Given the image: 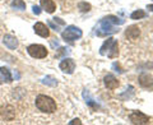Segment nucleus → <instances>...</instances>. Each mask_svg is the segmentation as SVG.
Wrapping results in <instances>:
<instances>
[{"label": "nucleus", "mask_w": 153, "mask_h": 125, "mask_svg": "<svg viewBox=\"0 0 153 125\" xmlns=\"http://www.w3.org/2000/svg\"><path fill=\"white\" fill-rule=\"evenodd\" d=\"M36 107L42 112L51 114L56 111V102L51 97H49V96L40 94L36 98Z\"/></svg>", "instance_id": "f257e3e1"}, {"label": "nucleus", "mask_w": 153, "mask_h": 125, "mask_svg": "<svg viewBox=\"0 0 153 125\" xmlns=\"http://www.w3.org/2000/svg\"><path fill=\"white\" fill-rule=\"evenodd\" d=\"M100 54L101 55H107L108 57H116L119 54V45H117V41L115 38H107L106 41L103 42V45L101 46L100 49Z\"/></svg>", "instance_id": "f03ea898"}, {"label": "nucleus", "mask_w": 153, "mask_h": 125, "mask_svg": "<svg viewBox=\"0 0 153 125\" xmlns=\"http://www.w3.org/2000/svg\"><path fill=\"white\" fill-rule=\"evenodd\" d=\"M119 30L114 25H111L110 22H107L106 19H101L98 22V26L96 27V35L102 37V36H107V35H112V33H116Z\"/></svg>", "instance_id": "7ed1b4c3"}, {"label": "nucleus", "mask_w": 153, "mask_h": 125, "mask_svg": "<svg viewBox=\"0 0 153 125\" xmlns=\"http://www.w3.org/2000/svg\"><path fill=\"white\" fill-rule=\"evenodd\" d=\"M82 30L75 26H69L66 27V30L61 33V37H63L64 41H68V42H71V41H75L78 38L82 37Z\"/></svg>", "instance_id": "20e7f679"}, {"label": "nucleus", "mask_w": 153, "mask_h": 125, "mask_svg": "<svg viewBox=\"0 0 153 125\" xmlns=\"http://www.w3.org/2000/svg\"><path fill=\"white\" fill-rule=\"evenodd\" d=\"M27 52L35 59H44L47 56V50L42 45H31L27 47Z\"/></svg>", "instance_id": "39448f33"}, {"label": "nucleus", "mask_w": 153, "mask_h": 125, "mask_svg": "<svg viewBox=\"0 0 153 125\" xmlns=\"http://www.w3.org/2000/svg\"><path fill=\"white\" fill-rule=\"evenodd\" d=\"M129 119H130V121L133 124H138V125H143V124L149 123V118H148L147 115H144L143 112H140V111H134L133 114H130Z\"/></svg>", "instance_id": "423d86ee"}, {"label": "nucleus", "mask_w": 153, "mask_h": 125, "mask_svg": "<svg viewBox=\"0 0 153 125\" xmlns=\"http://www.w3.org/2000/svg\"><path fill=\"white\" fill-rule=\"evenodd\" d=\"M0 116L4 120H7V121H10V120L16 118V110L10 105H5V106L0 107Z\"/></svg>", "instance_id": "0eeeda50"}, {"label": "nucleus", "mask_w": 153, "mask_h": 125, "mask_svg": "<svg viewBox=\"0 0 153 125\" xmlns=\"http://www.w3.org/2000/svg\"><path fill=\"white\" fill-rule=\"evenodd\" d=\"M60 69L64 71V73H68V74H71L75 69V62L73 59L70 57H64V60L60 62Z\"/></svg>", "instance_id": "6e6552de"}, {"label": "nucleus", "mask_w": 153, "mask_h": 125, "mask_svg": "<svg viewBox=\"0 0 153 125\" xmlns=\"http://www.w3.org/2000/svg\"><path fill=\"white\" fill-rule=\"evenodd\" d=\"M33 30H35V32L37 33L38 36H41V37H49L50 36V31H49V28L46 27V25H44V23H41V22H38L35 25V27H33Z\"/></svg>", "instance_id": "1a4fd4ad"}, {"label": "nucleus", "mask_w": 153, "mask_h": 125, "mask_svg": "<svg viewBox=\"0 0 153 125\" xmlns=\"http://www.w3.org/2000/svg\"><path fill=\"white\" fill-rule=\"evenodd\" d=\"M103 83H105V86L108 88V89H115V88H117L119 87V80L115 78V77L112 75V74H107L106 77L103 78Z\"/></svg>", "instance_id": "9d476101"}, {"label": "nucleus", "mask_w": 153, "mask_h": 125, "mask_svg": "<svg viewBox=\"0 0 153 125\" xmlns=\"http://www.w3.org/2000/svg\"><path fill=\"white\" fill-rule=\"evenodd\" d=\"M3 42H4V45H5L8 49H10V50H14V49H17L18 47V40L12 35H5L4 36Z\"/></svg>", "instance_id": "9b49d317"}, {"label": "nucleus", "mask_w": 153, "mask_h": 125, "mask_svg": "<svg viewBox=\"0 0 153 125\" xmlns=\"http://www.w3.org/2000/svg\"><path fill=\"white\" fill-rule=\"evenodd\" d=\"M3 82H7V83L13 82L10 70H9L7 66H1V68H0V83H3Z\"/></svg>", "instance_id": "f8f14e48"}, {"label": "nucleus", "mask_w": 153, "mask_h": 125, "mask_svg": "<svg viewBox=\"0 0 153 125\" xmlns=\"http://www.w3.org/2000/svg\"><path fill=\"white\" fill-rule=\"evenodd\" d=\"M139 84L142 87H151L153 86V77L148 73H144V74H140L139 77Z\"/></svg>", "instance_id": "ddd939ff"}, {"label": "nucleus", "mask_w": 153, "mask_h": 125, "mask_svg": "<svg viewBox=\"0 0 153 125\" xmlns=\"http://www.w3.org/2000/svg\"><path fill=\"white\" fill-rule=\"evenodd\" d=\"M125 35H126L128 38H130V40H135V38L139 37L140 30H139V28H138L137 26H130V27H128Z\"/></svg>", "instance_id": "4468645a"}, {"label": "nucleus", "mask_w": 153, "mask_h": 125, "mask_svg": "<svg viewBox=\"0 0 153 125\" xmlns=\"http://www.w3.org/2000/svg\"><path fill=\"white\" fill-rule=\"evenodd\" d=\"M41 7L44 8L47 13H54L56 9V5L52 0H41Z\"/></svg>", "instance_id": "2eb2a0df"}, {"label": "nucleus", "mask_w": 153, "mask_h": 125, "mask_svg": "<svg viewBox=\"0 0 153 125\" xmlns=\"http://www.w3.org/2000/svg\"><path fill=\"white\" fill-rule=\"evenodd\" d=\"M103 19H106L107 22H110V23H111V25H114V26H120V25H124V23H125V21H124V19L119 18V17H116V16H107V17H105Z\"/></svg>", "instance_id": "dca6fc26"}, {"label": "nucleus", "mask_w": 153, "mask_h": 125, "mask_svg": "<svg viewBox=\"0 0 153 125\" xmlns=\"http://www.w3.org/2000/svg\"><path fill=\"white\" fill-rule=\"evenodd\" d=\"M41 82L44 84H46V86H50V87H56V86H57V80L54 78V77H51V75H46L45 78L41 79Z\"/></svg>", "instance_id": "f3484780"}, {"label": "nucleus", "mask_w": 153, "mask_h": 125, "mask_svg": "<svg viewBox=\"0 0 153 125\" xmlns=\"http://www.w3.org/2000/svg\"><path fill=\"white\" fill-rule=\"evenodd\" d=\"M83 97H84V100H85V102H87L88 106H91V107H98V103L94 102V100L91 97L87 91H84V92H83Z\"/></svg>", "instance_id": "a211bd4d"}, {"label": "nucleus", "mask_w": 153, "mask_h": 125, "mask_svg": "<svg viewBox=\"0 0 153 125\" xmlns=\"http://www.w3.org/2000/svg\"><path fill=\"white\" fill-rule=\"evenodd\" d=\"M12 7L18 10H25L26 9V3L23 0H13L12 1Z\"/></svg>", "instance_id": "6ab92c4d"}, {"label": "nucleus", "mask_w": 153, "mask_h": 125, "mask_svg": "<svg viewBox=\"0 0 153 125\" xmlns=\"http://www.w3.org/2000/svg\"><path fill=\"white\" fill-rule=\"evenodd\" d=\"M146 16H147L146 12H143V10H140V9H138V10H135V12H133V13H131L130 18H131V19H134V21H137V19H142V18H144Z\"/></svg>", "instance_id": "aec40b11"}, {"label": "nucleus", "mask_w": 153, "mask_h": 125, "mask_svg": "<svg viewBox=\"0 0 153 125\" xmlns=\"http://www.w3.org/2000/svg\"><path fill=\"white\" fill-rule=\"evenodd\" d=\"M78 8H79V10L82 13H87V12L91 10V4L87 3V1H80L78 4Z\"/></svg>", "instance_id": "412c9836"}, {"label": "nucleus", "mask_w": 153, "mask_h": 125, "mask_svg": "<svg viewBox=\"0 0 153 125\" xmlns=\"http://www.w3.org/2000/svg\"><path fill=\"white\" fill-rule=\"evenodd\" d=\"M69 49H66V47H60L59 49V52L56 54V57H61V56H66L69 54Z\"/></svg>", "instance_id": "4be33fe9"}, {"label": "nucleus", "mask_w": 153, "mask_h": 125, "mask_svg": "<svg viewBox=\"0 0 153 125\" xmlns=\"http://www.w3.org/2000/svg\"><path fill=\"white\" fill-rule=\"evenodd\" d=\"M112 69L116 71V73H123V70H121V68H120V65H119L117 62H114V64H112Z\"/></svg>", "instance_id": "5701e85b"}, {"label": "nucleus", "mask_w": 153, "mask_h": 125, "mask_svg": "<svg viewBox=\"0 0 153 125\" xmlns=\"http://www.w3.org/2000/svg\"><path fill=\"white\" fill-rule=\"evenodd\" d=\"M52 22L54 23H57V25H60V26H64L65 25V22L63 21V19H60V18H52Z\"/></svg>", "instance_id": "b1692460"}, {"label": "nucleus", "mask_w": 153, "mask_h": 125, "mask_svg": "<svg viewBox=\"0 0 153 125\" xmlns=\"http://www.w3.org/2000/svg\"><path fill=\"white\" fill-rule=\"evenodd\" d=\"M49 26H50V27L52 28V30H55L56 32H59V31H60V28H59V27H57V26L55 25V23H54V22H51V21H49Z\"/></svg>", "instance_id": "393cba45"}, {"label": "nucleus", "mask_w": 153, "mask_h": 125, "mask_svg": "<svg viewBox=\"0 0 153 125\" xmlns=\"http://www.w3.org/2000/svg\"><path fill=\"white\" fill-rule=\"evenodd\" d=\"M80 125V124H82V121H80V120L79 119H73V120H71V121L69 123V125Z\"/></svg>", "instance_id": "a878e982"}, {"label": "nucleus", "mask_w": 153, "mask_h": 125, "mask_svg": "<svg viewBox=\"0 0 153 125\" xmlns=\"http://www.w3.org/2000/svg\"><path fill=\"white\" fill-rule=\"evenodd\" d=\"M32 9H33V13L37 14V16L41 13V8H40V7H37V5H33V8H32Z\"/></svg>", "instance_id": "bb28decb"}, {"label": "nucleus", "mask_w": 153, "mask_h": 125, "mask_svg": "<svg viewBox=\"0 0 153 125\" xmlns=\"http://www.w3.org/2000/svg\"><path fill=\"white\" fill-rule=\"evenodd\" d=\"M147 9L148 10H151V12H153V4H149V5L147 7Z\"/></svg>", "instance_id": "cd10ccee"}]
</instances>
